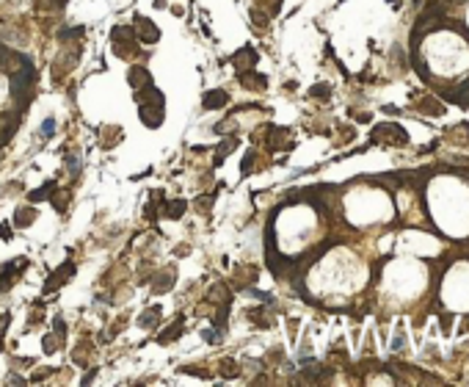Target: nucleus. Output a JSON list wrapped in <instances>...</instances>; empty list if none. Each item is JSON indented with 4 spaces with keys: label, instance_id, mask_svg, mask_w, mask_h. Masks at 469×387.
<instances>
[{
    "label": "nucleus",
    "instance_id": "a211bd4d",
    "mask_svg": "<svg viewBox=\"0 0 469 387\" xmlns=\"http://www.w3.org/2000/svg\"><path fill=\"white\" fill-rule=\"evenodd\" d=\"M309 94H312V97H329V86H315Z\"/></svg>",
    "mask_w": 469,
    "mask_h": 387
},
{
    "label": "nucleus",
    "instance_id": "20e7f679",
    "mask_svg": "<svg viewBox=\"0 0 469 387\" xmlns=\"http://www.w3.org/2000/svg\"><path fill=\"white\" fill-rule=\"evenodd\" d=\"M28 266V260H17V263H8L3 268V274H0V290H8L11 285L17 282V274H20L22 268Z\"/></svg>",
    "mask_w": 469,
    "mask_h": 387
},
{
    "label": "nucleus",
    "instance_id": "f3484780",
    "mask_svg": "<svg viewBox=\"0 0 469 387\" xmlns=\"http://www.w3.org/2000/svg\"><path fill=\"white\" fill-rule=\"evenodd\" d=\"M251 163H254V152H249V155H246V158H243V175H249V172H254V169H251Z\"/></svg>",
    "mask_w": 469,
    "mask_h": 387
},
{
    "label": "nucleus",
    "instance_id": "ddd939ff",
    "mask_svg": "<svg viewBox=\"0 0 469 387\" xmlns=\"http://www.w3.org/2000/svg\"><path fill=\"white\" fill-rule=\"evenodd\" d=\"M33 221H36V211H33V208H20L17 216H14V224L17 227H28V224H33Z\"/></svg>",
    "mask_w": 469,
    "mask_h": 387
},
{
    "label": "nucleus",
    "instance_id": "0eeeda50",
    "mask_svg": "<svg viewBox=\"0 0 469 387\" xmlns=\"http://www.w3.org/2000/svg\"><path fill=\"white\" fill-rule=\"evenodd\" d=\"M238 147V136H226L224 141H221V144H218V149H216V158H213V163H216V166H221V163H224V158L226 155L232 152V149Z\"/></svg>",
    "mask_w": 469,
    "mask_h": 387
},
{
    "label": "nucleus",
    "instance_id": "f8f14e48",
    "mask_svg": "<svg viewBox=\"0 0 469 387\" xmlns=\"http://www.w3.org/2000/svg\"><path fill=\"white\" fill-rule=\"evenodd\" d=\"M240 83L243 86H249V89H265V77L262 75H251V70L249 72H240Z\"/></svg>",
    "mask_w": 469,
    "mask_h": 387
},
{
    "label": "nucleus",
    "instance_id": "f257e3e1",
    "mask_svg": "<svg viewBox=\"0 0 469 387\" xmlns=\"http://www.w3.org/2000/svg\"><path fill=\"white\" fill-rule=\"evenodd\" d=\"M69 277H75V263H61V266L50 274V280L44 282V293H53V290H58L61 285H66L69 282Z\"/></svg>",
    "mask_w": 469,
    "mask_h": 387
},
{
    "label": "nucleus",
    "instance_id": "7ed1b4c3",
    "mask_svg": "<svg viewBox=\"0 0 469 387\" xmlns=\"http://www.w3.org/2000/svg\"><path fill=\"white\" fill-rule=\"evenodd\" d=\"M257 61H259V56H257V50H254V47H240L238 53L232 56V64L238 67V72L254 70V67H257Z\"/></svg>",
    "mask_w": 469,
    "mask_h": 387
},
{
    "label": "nucleus",
    "instance_id": "423d86ee",
    "mask_svg": "<svg viewBox=\"0 0 469 387\" xmlns=\"http://www.w3.org/2000/svg\"><path fill=\"white\" fill-rule=\"evenodd\" d=\"M127 80H130V86L138 92V89H144L147 83H152V75H149V70H144V67H133V70L127 72Z\"/></svg>",
    "mask_w": 469,
    "mask_h": 387
},
{
    "label": "nucleus",
    "instance_id": "dca6fc26",
    "mask_svg": "<svg viewBox=\"0 0 469 387\" xmlns=\"http://www.w3.org/2000/svg\"><path fill=\"white\" fill-rule=\"evenodd\" d=\"M53 130H56V119H44V122H42V130H39V139H44V136H53Z\"/></svg>",
    "mask_w": 469,
    "mask_h": 387
},
{
    "label": "nucleus",
    "instance_id": "5701e85b",
    "mask_svg": "<svg viewBox=\"0 0 469 387\" xmlns=\"http://www.w3.org/2000/svg\"><path fill=\"white\" fill-rule=\"evenodd\" d=\"M56 349H58V346L53 343V338H44V352H47V354H53Z\"/></svg>",
    "mask_w": 469,
    "mask_h": 387
},
{
    "label": "nucleus",
    "instance_id": "9b49d317",
    "mask_svg": "<svg viewBox=\"0 0 469 387\" xmlns=\"http://www.w3.org/2000/svg\"><path fill=\"white\" fill-rule=\"evenodd\" d=\"M177 335H182V318H177V321H174L171 326H168V329L163 332V335H157V343L166 346V343H171V340H174Z\"/></svg>",
    "mask_w": 469,
    "mask_h": 387
},
{
    "label": "nucleus",
    "instance_id": "39448f33",
    "mask_svg": "<svg viewBox=\"0 0 469 387\" xmlns=\"http://www.w3.org/2000/svg\"><path fill=\"white\" fill-rule=\"evenodd\" d=\"M202 103H204L207 111H216V108H224L226 103H229V94H226L224 89H210V92H204Z\"/></svg>",
    "mask_w": 469,
    "mask_h": 387
},
{
    "label": "nucleus",
    "instance_id": "1a4fd4ad",
    "mask_svg": "<svg viewBox=\"0 0 469 387\" xmlns=\"http://www.w3.org/2000/svg\"><path fill=\"white\" fill-rule=\"evenodd\" d=\"M53 197H56V180H47L42 188H36L28 194L31 202H42V199H53Z\"/></svg>",
    "mask_w": 469,
    "mask_h": 387
},
{
    "label": "nucleus",
    "instance_id": "aec40b11",
    "mask_svg": "<svg viewBox=\"0 0 469 387\" xmlns=\"http://www.w3.org/2000/svg\"><path fill=\"white\" fill-rule=\"evenodd\" d=\"M53 324H56V335H58V338L63 340V335H66V329H63V321H61V318H56Z\"/></svg>",
    "mask_w": 469,
    "mask_h": 387
},
{
    "label": "nucleus",
    "instance_id": "412c9836",
    "mask_svg": "<svg viewBox=\"0 0 469 387\" xmlns=\"http://www.w3.org/2000/svg\"><path fill=\"white\" fill-rule=\"evenodd\" d=\"M0 238L11 241V227H8V224H0Z\"/></svg>",
    "mask_w": 469,
    "mask_h": 387
},
{
    "label": "nucleus",
    "instance_id": "6ab92c4d",
    "mask_svg": "<svg viewBox=\"0 0 469 387\" xmlns=\"http://www.w3.org/2000/svg\"><path fill=\"white\" fill-rule=\"evenodd\" d=\"M80 34H83V28H72V31H63L61 39H77Z\"/></svg>",
    "mask_w": 469,
    "mask_h": 387
},
{
    "label": "nucleus",
    "instance_id": "f03ea898",
    "mask_svg": "<svg viewBox=\"0 0 469 387\" xmlns=\"http://www.w3.org/2000/svg\"><path fill=\"white\" fill-rule=\"evenodd\" d=\"M133 25L138 28V39L141 42H147V44H155L157 39H160V31H157V25H155L149 17H141V14H135V20H133Z\"/></svg>",
    "mask_w": 469,
    "mask_h": 387
},
{
    "label": "nucleus",
    "instance_id": "2eb2a0df",
    "mask_svg": "<svg viewBox=\"0 0 469 387\" xmlns=\"http://www.w3.org/2000/svg\"><path fill=\"white\" fill-rule=\"evenodd\" d=\"M213 202H216V191H213V194H207V197H199V199H196V208H199V211H210Z\"/></svg>",
    "mask_w": 469,
    "mask_h": 387
},
{
    "label": "nucleus",
    "instance_id": "6e6552de",
    "mask_svg": "<svg viewBox=\"0 0 469 387\" xmlns=\"http://www.w3.org/2000/svg\"><path fill=\"white\" fill-rule=\"evenodd\" d=\"M185 211H188V202H185V199H171V202L163 205V216L166 218H182Z\"/></svg>",
    "mask_w": 469,
    "mask_h": 387
},
{
    "label": "nucleus",
    "instance_id": "4468645a",
    "mask_svg": "<svg viewBox=\"0 0 469 387\" xmlns=\"http://www.w3.org/2000/svg\"><path fill=\"white\" fill-rule=\"evenodd\" d=\"M221 373H224V376H229V379H232V376H238V365H235V362H232V359H224V362H221Z\"/></svg>",
    "mask_w": 469,
    "mask_h": 387
},
{
    "label": "nucleus",
    "instance_id": "9d476101",
    "mask_svg": "<svg viewBox=\"0 0 469 387\" xmlns=\"http://www.w3.org/2000/svg\"><path fill=\"white\" fill-rule=\"evenodd\" d=\"M155 321H160V304H152V307H149L147 313H141V318H138V324L144 326V329H152Z\"/></svg>",
    "mask_w": 469,
    "mask_h": 387
},
{
    "label": "nucleus",
    "instance_id": "4be33fe9",
    "mask_svg": "<svg viewBox=\"0 0 469 387\" xmlns=\"http://www.w3.org/2000/svg\"><path fill=\"white\" fill-rule=\"evenodd\" d=\"M8 321H11V316H8V313H3V316H0V335H3V332H6Z\"/></svg>",
    "mask_w": 469,
    "mask_h": 387
}]
</instances>
